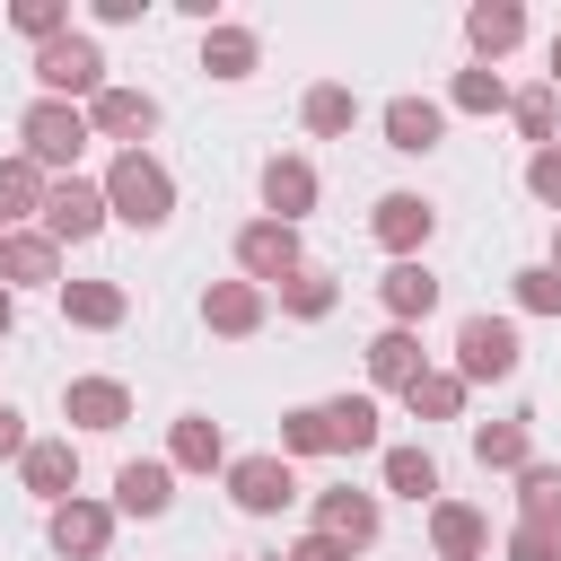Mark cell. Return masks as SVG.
I'll list each match as a JSON object with an SVG mask.
<instances>
[{
  "label": "cell",
  "instance_id": "1",
  "mask_svg": "<svg viewBox=\"0 0 561 561\" xmlns=\"http://www.w3.org/2000/svg\"><path fill=\"white\" fill-rule=\"evenodd\" d=\"M105 210L131 219V228H167V219H175V175H167L149 149H123V158L105 167Z\"/></svg>",
  "mask_w": 561,
  "mask_h": 561
},
{
  "label": "cell",
  "instance_id": "2",
  "mask_svg": "<svg viewBox=\"0 0 561 561\" xmlns=\"http://www.w3.org/2000/svg\"><path fill=\"white\" fill-rule=\"evenodd\" d=\"M35 79H44V96H61V105H70V96L96 105V96H105V53H96L88 35H61V44L35 53Z\"/></svg>",
  "mask_w": 561,
  "mask_h": 561
},
{
  "label": "cell",
  "instance_id": "3",
  "mask_svg": "<svg viewBox=\"0 0 561 561\" xmlns=\"http://www.w3.org/2000/svg\"><path fill=\"white\" fill-rule=\"evenodd\" d=\"M18 140H26V158H35V167H70V158L88 149V114H79V105H61V96H35V105H26V123H18Z\"/></svg>",
  "mask_w": 561,
  "mask_h": 561
},
{
  "label": "cell",
  "instance_id": "4",
  "mask_svg": "<svg viewBox=\"0 0 561 561\" xmlns=\"http://www.w3.org/2000/svg\"><path fill=\"white\" fill-rule=\"evenodd\" d=\"M237 263H245L254 289H263V280L280 289L289 272H307V263H298V228H280V219H245V228H237Z\"/></svg>",
  "mask_w": 561,
  "mask_h": 561
},
{
  "label": "cell",
  "instance_id": "5",
  "mask_svg": "<svg viewBox=\"0 0 561 561\" xmlns=\"http://www.w3.org/2000/svg\"><path fill=\"white\" fill-rule=\"evenodd\" d=\"M456 377L473 386V377H517V333L500 324V316H465L456 324Z\"/></svg>",
  "mask_w": 561,
  "mask_h": 561
},
{
  "label": "cell",
  "instance_id": "6",
  "mask_svg": "<svg viewBox=\"0 0 561 561\" xmlns=\"http://www.w3.org/2000/svg\"><path fill=\"white\" fill-rule=\"evenodd\" d=\"M228 500H237L245 517H272V508H289V500H298V473H289V456H237V465H228Z\"/></svg>",
  "mask_w": 561,
  "mask_h": 561
},
{
  "label": "cell",
  "instance_id": "7",
  "mask_svg": "<svg viewBox=\"0 0 561 561\" xmlns=\"http://www.w3.org/2000/svg\"><path fill=\"white\" fill-rule=\"evenodd\" d=\"M96 228H105V184L61 175V184H53V202H44V237H53V245H88Z\"/></svg>",
  "mask_w": 561,
  "mask_h": 561
},
{
  "label": "cell",
  "instance_id": "8",
  "mask_svg": "<svg viewBox=\"0 0 561 561\" xmlns=\"http://www.w3.org/2000/svg\"><path fill=\"white\" fill-rule=\"evenodd\" d=\"M368 228H377V245H386L394 263H412V254L430 245V228H438V210H430L421 193H386V202L368 210Z\"/></svg>",
  "mask_w": 561,
  "mask_h": 561
},
{
  "label": "cell",
  "instance_id": "9",
  "mask_svg": "<svg viewBox=\"0 0 561 561\" xmlns=\"http://www.w3.org/2000/svg\"><path fill=\"white\" fill-rule=\"evenodd\" d=\"M88 131H105V140H131V149H140V140L158 131V96H149V88H105V96L88 105Z\"/></svg>",
  "mask_w": 561,
  "mask_h": 561
},
{
  "label": "cell",
  "instance_id": "10",
  "mask_svg": "<svg viewBox=\"0 0 561 561\" xmlns=\"http://www.w3.org/2000/svg\"><path fill=\"white\" fill-rule=\"evenodd\" d=\"M61 412H70L79 430H123V421H131V386H123V377H70V386H61Z\"/></svg>",
  "mask_w": 561,
  "mask_h": 561
},
{
  "label": "cell",
  "instance_id": "11",
  "mask_svg": "<svg viewBox=\"0 0 561 561\" xmlns=\"http://www.w3.org/2000/svg\"><path fill=\"white\" fill-rule=\"evenodd\" d=\"M114 508H123V517H167V508H175V465L131 456V465L114 473Z\"/></svg>",
  "mask_w": 561,
  "mask_h": 561
},
{
  "label": "cell",
  "instance_id": "12",
  "mask_svg": "<svg viewBox=\"0 0 561 561\" xmlns=\"http://www.w3.org/2000/svg\"><path fill=\"white\" fill-rule=\"evenodd\" d=\"M114 543V508H96V500H61L53 508V552L61 561H96Z\"/></svg>",
  "mask_w": 561,
  "mask_h": 561
},
{
  "label": "cell",
  "instance_id": "13",
  "mask_svg": "<svg viewBox=\"0 0 561 561\" xmlns=\"http://www.w3.org/2000/svg\"><path fill=\"white\" fill-rule=\"evenodd\" d=\"M263 210H272L280 228H298V219L316 210V167H307V158H263Z\"/></svg>",
  "mask_w": 561,
  "mask_h": 561
},
{
  "label": "cell",
  "instance_id": "14",
  "mask_svg": "<svg viewBox=\"0 0 561 561\" xmlns=\"http://www.w3.org/2000/svg\"><path fill=\"white\" fill-rule=\"evenodd\" d=\"M316 535L368 552V543H377V491H324V500H316Z\"/></svg>",
  "mask_w": 561,
  "mask_h": 561
},
{
  "label": "cell",
  "instance_id": "15",
  "mask_svg": "<svg viewBox=\"0 0 561 561\" xmlns=\"http://www.w3.org/2000/svg\"><path fill=\"white\" fill-rule=\"evenodd\" d=\"M535 412H508V421H482L473 430V456H482V473H526L535 465V430H526Z\"/></svg>",
  "mask_w": 561,
  "mask_h": 561
},
{
  "label": "cell",
  "instance_id": "16",
  "mask_svg": "<svg viewBox=\"0 0 561 561\" xmlns=\"http://www.w3.org/2000/svg\"><path fill=\"white\" fill-rule=\"evenodd\" d=\"M18 465H26V491H35V500H53V508L79 500V491H70V482H79V447H70V438H35Z\"/></svg>",
  "mask_w": 561,
  "mask_h": 561
},
{
  "label": "cell",
  "instance_id": "17",
  "mask_svg": "<svg viewBox=\"0 0 561 561\" xmlns=\"http://www.w3.org/2000/svg\"><path fill=\"white\" fill-rule=\"evenodd\" d=\"M263 307H272V298H263L254 280H210V298H202V324L237 342V333H254V324H263Z\"/></svg>",
  "mask_w": 561,
  "mask_h": 561
},
{
  "label": "cell",
  "instance_id": "18",
  "mask_svg": "<svg viewBox=\"0 0 561 561\" xmlns=\"http://www.w3.org/2000/svg\"><path fill=\"white\" fill-rule=\"evenodd\" d=\"M430 543H438V561H482L491 526H482V508H465V500H438V508H430Z\"/></svg>",
  "mask_w": 561,
  "mask_h": 561
},
{
  "label": "cell",
  "instance_id": "19",
  "mask_svg": "<svg viewBox=\"0 0 561 561\" xmlns=\"http://www.w3.org/2000/svg\"><path fill=\"white\" fill-rule=\"evenodd\" d=\"M44 202H53L44 167H35V158H0V237H9L18 219H44Z\"/></svg>",
  "mask_w": 561,
  "mask_h": 561
},
{
  "label": "cell",
  "instance_id": "20",
  "mask_svg": "<svg viewBox=\"0 0 561 561\" xmlns=\"http://www.w3.org/2000/svg\"><path fill=\"white\" fill-rule=\"evenodd\" d=\"M53 272H61V245H53L44 228H9V237H0V289H9V280H53Z\"/></svg>",
  "mask_w": 561,
  "mask_h": 561
},
{
  "label": "cell",
  "instance_id": "21",
  "mask_svg": "<svg viewBox=\"0 0 561 561\" xmlns=\"http://www.w3.org/2000/svg\"><path fill=\"white\" fill-rule=\"evenodd\" d=\"M123 280H61V316L70 324H88V333H105V324H123Z\"/></svg>",
  "mask_w": 561,
  "mask_h": 561
},
{
  "label": "cell",
  "instance_id": "22",
  "mask_svg": "<svg viewBox=\"0 0 561 561\" xmlns=\"http://www.w3.org/2000/svg\"><path fill=\"white\" fill-rule=\"evenodd\" d=\"M438 131H447V114H438L430 96H394V105H386V140H394V149L421 158V149H438Z\"/></svg>",
  "mask_w": 561,
  "mask_h": 561
},
{
  "label": "cell",
  "instance_id": "23",
  "mask_svg": "<svg viewBox=\"0 0 561 561\" xmlns=\"http://www.w3.org/2000/svg\"><path fill=\"white\" fill-rule=\"evenodd\" d=\"M377 298H386V316H394V324H412V316H430V307H438V280H430V263H394V272L377 280Z\"/></svg>",
  "mask_w": 561,
  "mask_h": 561
},
{
  "label": "cell",
  "instance_id": "24",
  "mask_svg": "<svg viewBox=\"0 0 561 561\" xmlns=\"http://www.w3.org/2000/svg\"><path fill=\"white\" fill-rule=\"evenodd\" d=\"M465 35H473V53H482V61H500V53L526 35V9H517V0H482V9L465 18Z\"/></svg>",
  "mask_w": 561,
  "mask_h": 561
},
{
  "label": "cell",
  "instance_id": "25",
  "mask_svg": "<svg viewBox=\"0 0 561 561\" xmlns=\"http://www.w3.org/2000/svg\"><path fill=\"white\" fill-rule=\"evenodd\" d=\"M368 377H377V386H412V377H421V342H412V324H386V333L368 342Z\"/></svg>",
  "mask_w": 561,
  "mask_h": 561
},
{
  "label": "cell",
  "instance_id": "26",
  "mask_svg": "<svg viewBox=\"0 0 561 561\" xmlns=\"http://www.w3.org/2000/svg\"><path fill=\"white\" fill-rule=\"evenodd\" d=\"M403 403H412L421 421H456V412H465V377H456V368H421V377L403 386Z\"/></svg>",
  "mask_w": 561,
  "mask_h": 561
},
{
  "label": "cell",
  "instance_id": "27",
  "mask_svg": "<svg viewBox=\"0 0 561 561\" xmlns=\"http://www.w3.org/2000/svg\"><path fill=\"white\" fill-rule=\"evenodd\" d=\"M324 430H333L342 456H368L377 447V403L368 394H342V403H324Z\"/></svg>",
  "mask_w": 561,
  "mask_h": 561
},
{
  "label": "cell",
  "instance_id": "28",
  "mask_svg": "<svg viewBox=\"0 0 561 561\" xmlns=\"http://www.w3.org/2000/svg\"><path fill=\"white\" fill-rule=\"evenodd\" d=\"M254 53H263V44H254L245 26H210V35H202V70H210V79H245Z\"/></svg>",
  "mask_w": 561,
  "mask_h": 561
},
{
  "label": "cell",
  "instance_id": "29",
  "mask_svg": "<svg viewBox=\"0 0 561 561\" xmlns=\"http://www.w3.org/2000/svg\"><path fill=\"white\" fill-rule=\"evenodd\" d=\"M386 491L438 508V465H430V447H386Z\"/></svg>",
  "mask_w": 561,
  "mask_h": 561
},
{
  "label": "cell",
  "instance_id": "30",
  "mask_svg": "<svg viewBox=\"0 0 561 561\" xmlns=\"http://www.w3.org/2000/svg\"><path fill=\"white\" fill-rule=\"evenodd\" d=\"M298 114H307V131H324V140H333V131H351V123H359V96H351L342 79H324V88H307V105H298Z\"/></svg>",
  "mask_w": 561,
  "mask_h": 561
},
{
  "label": "cell",
  "instance_id": "31",
  "mask_svg": "<svg viewBox=\"0 0 561 561\" xmlns=\"http://www.w3.org/2000/svg\"><path fill=\"white\" fill-rule=\"evenodd\" d=\"M167 456H175L184 473H210V465L228 456V447H219V421H202V412H184V421H175V447H167Z\"/></svg>",
  "mask_w": 561,
  "mask_h": 561
},
{
  "label": "cell",
  "instance_id": "32",
  "mask_svg": "<svg viewBox=\"0 0 561 561\" xmlns=\"http://www.w3.org/2000/svg\"><path fill=\"white\" fill-rule=\"evenodd\" d=\"M517 517L561 526V465H526V473H517Z\"/></svg>",
  "mask_w": 561,
  "mask_h": 561
},
{
  "label": "cell",
  "instance_id": "33",
  "mask_svg": "<svg viewBox=\"0 0 561 561\" xmlns=\"http://www.w3.org/2000/svg\"><path fill=\"white\" fill-rule=\"evenodd\" d=\"M508 114H517V131H526L535 149H552V114H561L552 79H543V88H517V96H508Z\"/></svg>",
  "mask_w": 561,
  "mask_h": 561
},
{
  "label": "cell",
  "instance_id": "34",
  "mask_svg": "<svg viewBox=\"0 0 561 561\" xmlns=\"http://www.w3.org/2000/svg\"><path fill=\"white\" fill-rule=\"evenodd\" d=\"M333 447V430H324V403H298V412H280V456H324Z\"/></svg>",
  "mask_w": 561,
  "mask_h": 561
},
{
  "label": "cell",
  "instance_id": "35",
  "mask_svg": "<svg viewBox=\"0 0 561 561\" xmlns=\"http://www.w3.org/2000/svg\"><path fill=\"white\" fill-rule=\"evenodd\" d=\"M447 105H456V114H500V105H508V88H500V70H456Z\"/></svg>",
  "mask_w": 561,
  "mask_h": 561
},
{
  "label": "cell",
  "instance_id": "36",
  "mask_svg": "<svg viewBox=\"0 0 561 561\" xmlns=\"http://www.w3.org/2000/svg\"><path fill=\"white\" fill-rule=\"evenodd\" d=\"M280 307H289V316H307V324H316V316H333V280H324V272H316V263H307V272H289V280H280Z\"/></svg>",
  "mask_w": 561,
  "mask_h": 561
},
{
  "label": "cell",
  "instance_id": "37",
  "mask_svg": "<svg viewBox=\"0 0 561 561\" xmlns=\"http://www.w3.org/2000/svg\"><path fill=\"white\" fill-rule=\"evenodd\" d=\"M9 18H18V35H35V44H61V35H70V9H61V0H18Z\"/></svg>",
  "mask_w": 561,
  "mask_h": 561
},
{
  "label": "cell",
  "instance_id": "38",
  "mask_svg": "<svg viewBox=\"0 0 561 561\" xmlns=\"http://www.w3.org/2000/svg\"><path fill=\"white\" fill-rule=\"evenodd\" d=\"M517 307H526V316H561V272H552V263H526V272H517Z\"/></svg>",
  "mask_w": 561,
  "mask_h": 561
},
{
  "label": "cell",
  "instance_id": "39",
  "mask_svg": "<svg viewBox=\"0 0 561 561\" xmlns=\"http://www.w3.org/2000/svg\"><path fill=\"white\" fill-rule=\"evenodd\" d=\"M508 561H561V526H535V517H517V535H508Z\"/></svg>",
  "mask_w": 561,
  "mask_h": 561
},
{
  "label": "cell",
  "instance_id": "40",
  "mask_svg": "<svg viewBox=\"0 0 561 561\" xmlns=\"http://www.w3.org/2000/svg\"><path fill=\"white\" fill-rule=\"evenodd\" d=\"M526 193H535V202H543V210H561V140H552V149H535V158H526Z\"/></svg>",
  "mask_w": 561,
  "mask_h": 561
},
{
  "label": "cell",
  "instance_id": "41",
  "mask_svg": "<svg viewBox=\"0 0 561 561\" xmlns=\"http://www.w3.org/2000/svg\"><path fill=\"white\" fill-rule=\"evenodd\" d=\"M280 561H351V543H333V535H298Z\"/></svg>",
  "mask_w": 561,
  "mask_h": 561
},
{
  "label": "cell",
  "instance_id": "42",
  "mask_svg": "<svg viewBox=\"0 0 561 561\" xmlns=\"http://www.w3.org/2000/svg\"><path fill=\"white\" fill-rule=\"evenodd\" d=\"M26 447H35V438H26V412L0 403V456H26Z\"/></svg>",
  "mask_w": 561,
  "mask_h": 561
},
{
  "label": "cell",
  "instance_id": "43",
  "mask_svg": "<svg viewBox=\"0 0 561 561\" xmlns=\"http://www.w3.org/2000/svg\"><path fill=\"white\" fill-rule=\"evenodd\" d=\"M9 324H18V298H9V289H0V342H9Z\"/></svg>",
  "mask_w": 561,
  "mask_h": 561
},
{
  "label": "cell",
  "instance_id": "44",
  "mask_svg": "<svg viewBox=\"0 0 561 561\" xmlns=\"http://www.w3.org/2000/svg\"><path fill=\"white\" fill-rule=\"evenodd\" d=\"M552 88H561V35H552Z\"/></svg>",
  "mask_w": 561,
  "mask_h": 561
},
{
  "label": "cell",
  "instance_id": "45",
  "mask_svg": "<svg viewBox=\"0 0 561 561\" xmlns=\"http://www.w3.org/2000/svg\"><path fill=\"white\" fill-rule=\"evenodd\" d=\"M552 272H561V228H552Z\"/></svg>",
  "mask_w": 561,
  "mask_h": 561
}]
</instances>
